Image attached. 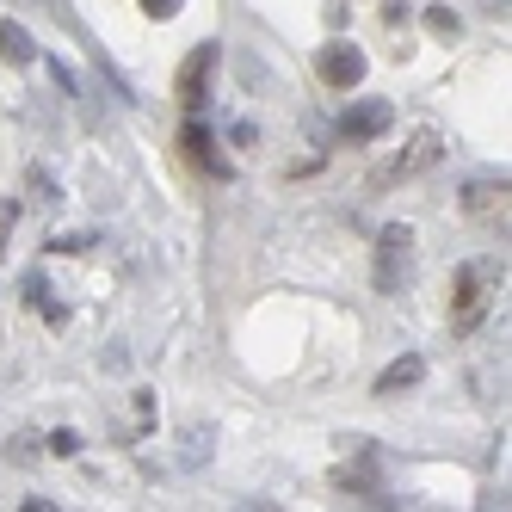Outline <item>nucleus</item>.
Instances as JSON below:
<instances>
[{"instance_id":"f03ea898","label":"nucleus","mask_w":512,"mask_h":512,"mask_svg":"<svg viewBox=\"0 0 512 512\" xmlns=\"http://www.w3.org/2000/svg\"><path fill=\"white\" fill-rule=\"evenodd\" d=\"M408 266H414V229H383L377 235V290H395L401 278H408Z\"/></svg>"},{"instance_id":"9d476101","label":"nucleus","mask_w":512,"mask_h":512,"mask_svg":"<svg viewBox=\"0 0 512 512\" xmlns=\"http://www.w3.org/2000/svg\"><path fill=\"white\" fill-rule=\"evenodd\" d=\"M426 25L438 31V38H457V13H445V7H432V13H426Z\"/></svg>"},{"instance_id":"4468645a","label":"nucleus","mask_w":512,"mask_h":512,"mask_svg":"<svg viewBox=\"0 0 512 512\" xmlns=\"http://www.w3.org/2000/svg\"><path fill=\"white\" fill-rule=\"evenodd\" d=\"M19 512H62V506H50V500H25Z\"/></svg>"},{"instance_id":"1a4fd4ad","label":"nucleus","mask_w":512,"mask_h":512,"mask_svg":"<svg viewBox=\"0 0 512 512\" xmlns=\"http://www.w3.org/2000/svg\"><path fill=\"white\" fill-rule=\"evenodd\" d=\"M50 451H56V457H75V451H81V432H68V426L50 432Z\"/></svg>"},{"instance_id":"423d86ee","label":"nucleus","mask_w":512,"mask_h":512,"mask_svg":"<svg viewBox=\"0 0 512 512\" xmlns=\"http://www.w3.org/2000/svg\"><path fill=\"white\" fill-rule=\"evenodd\" d=\"M482 309H488V297H482V272L463 266V272H457V327H463V334L482 321Z\"/></svg>"},{"instance_id":"6e6552de","label":"nucleus","mask_w":512,"mask_h":512,"mask_svg":"<svg viewBox=\"0 0 512 512\" xmlns=\"http://www.w3.org/2000/svg\"><path fill=\"white\" fill-rule=\"evenodd\" d=\"M0 56H7L13 68H25V62H38V44H31V31H25V25L7 19V25H0Z\"/></svg>"},{"instance_id":"39448f33","label":"nucleus","mask_w":512,"mask_h":512,"mask_svg":"<svg viewBox=\"0 0 512 512\" xmlns=\"http://www.w3.org/2000/svg\"><path fill=\"white\" fill-rule=\"evenodd\" d=\"M179 149H186L192 167H204V173H216V179H229V161L216 155V142H210V130H204L198 118H186V130H179Z\"/></svg>"},{"instance_id":"ddd939ff","label":"nucleus","mask_w":512,"mask_h":512,"mask_svg":"<svg viewBox=\"0 0 512 512\" xmlns=\"http://www.w3.org/2000/svg\"><path fill=\"white\" fill-rule=\"evenodd\" d=\"M50 247H56V253H87L93 235H62V241H50Z\"/></svg>"},{"instance_id":"7ed1b4c3","label":"nucleus","mask_w":512,"mask_h":512,"mask_svg":"<svg viewBox=\"0 0 512 512\" xmlns=\"http://www.w3.org/2000/svg\"><path fill=\"white\" fill-rule=\"evenodd\" d=\"M389 124H395V105L389 99H358V105H346V118H340V130L352 142H377Z\"/></svg>"},{"instance_id":"20e7f679","label":"nucleus","mask_w":512,"mask_h":512,"mask_svg":"<svg viewBox=\"0 0 512 512\" xmlns=\"http://www.w3.org/2000/svg\"><path fill=\"white\" fill-rule=\"evenodd\" d=\"M315 68H321L327 87H358V81H364V56H358L352 44H327V50L315 56Z\"/></svg>"},{"instance_id":"f257e3e1","label":"nucleus","mask_w":512,"mask_h":512,"mask_svg":"<svg viewBox=\"0 0 512 512\" xmlns=\"http://www.w3.org/2000/svg\"><path fill=\"white\" fill-rule=\"evenodd\" d=\"M216 56H223V44H198L186 62H179V81H173V99L186 105V112H198V105L210 99V81H216Z\"/></svg>"},{"instance_id":"2eb2a0df","label":"nucleus","mask_w":512,"mask_h":512,"mask_svg":"<svg viewBox=\"0 0 512 512\" xmlns=\"http://www.w3.org/2000/svg\"><path fill=\"white\" fill-rule=\"evenodd\" d=\"M241 512H284L278 500H253V506H241Z\"/></svg>"},{"instance_id":"0eeeda50","label":"nucleus","mask_w":512,"mask_h":512,"mask_svg":"<svg viewBox=\"0 0 512 512\" xmlns=\"http://www.w3.org/2000/svg\"><path fill=\"white\" fill-rule=\"evenodd\" d=\"M420 377H426V358H414V352H408V358H395L389 371L377 377V395H401V389H414Z\"/></svg>"},{"instance_id":"9b49d317","label":"nucleus","mask_w":512,"mask_h":512,"mask_svg":"<svg viewBox=\"0 0 512 512\" xmlns=\"http://www.w3.org/2000/svg\"><path fill=\"white\" fill-rule=\"evenodd\" d=\"M13 223H19V204L7 198V204H0V260H7V235H13Z\"/></svg>"},{"instance_id":"f8f14e48","label":"nucleus","mask_w":512,"mask_h":512,"mask_svg":"<svg viewBox=\"0 0 512 512\" xmlns=\"http://www.w3.org/2000/svg\"><path fill=\"white\" fill-rule=\"evenodd\" d=\"M179 7H186V0H142V13H149V19H173Z\"/></svg>"}]
</instances>
